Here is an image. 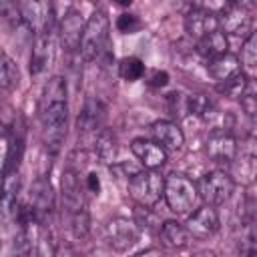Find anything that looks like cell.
Wrapping results in <instances>:
<instances>
[{
    "instance_id": "4fadbf2b",
    "label": "cell",
    "mask_w": 257,
    "mask_h": 257,
    "mask_svg": "<svg viewBox=\"0 0 257 257\" xmlns=\"http://www.w3.org/2000/svg\"><path fill=\"white\" fill-rule=\"evenodd\" d=\"M106 118V104L98 96H88L78 112L76 128L78 135H96Z\"/></svg>"
},
{
    "instance_id": "f35d334b",
    "label": "cell",
    "mask_w": 257,
    "mask_h": 257,
    "mask_svg": "<svg viewBox=\"0 0 257 257\" xmlns=\"http://www.w3.org/2000/svg\"><path fill=\"white\" fill-rule=\"evenodd\" d=\"M26 257H40V253H38V245H36V247H34V249H32V251H30Z\"/></svg>"
},
{
    "instance_id": "8992f818",
    "label": "cell",
    "mask_w": 257,
    "mask_h": 257,
    "mask_svg": "<svg viewBox=\"0 0 257 257\" xmlns=\"http://www.w3.org/2000/svg\"><path fill=\"white\" fill-rule=\"evenodd\" d=\"M197 191H199V197L209 207H217L231 199V195L235 191V181L225 171H211L201 177Z\"/></svg>"
},
{
    "instance_id": "d590c367",
    "label": "cell",
    "mask_w": 257,
    "mask_h": 257,
    "mask_svg": "<svg viewBox=\"0 0 257 257\" xmlns=\"http://www.w3.org/2000/svg\"><path fill=\"white\" fill-rule=\"evenodd\" d=\"M135 257H165V253L157 247H151V249H145V251H139Z\"/></svg>"
},
{
    "instance_id": "9a60e30c",
    "label": "cell",
    "mask_w": 257,
    "mask_h": 257,
    "mask_svg": "<svg viewBox=\"0 0 257 257\" xmlns=\"http://www.w3.org/2000/svg\"><path fill=\"white\" fill-rule=\"evenodd\" d=\"M187 231L191 237H197V239H209L211 235L217 233L219 229V215L215 211V207H201L197 209L185 223Z\"/></svg>"
},
{
    "instance_id": "4dcf8cb0",
    "label": "cell",
    "mask_w": 257,
    "mask_h": 257,
    "mask_svg": "<svg viewBox=\"0 0 257 257\" xmlns=\"http://www.w3.org/2000/svg\"><path fill=\"white\" fill-rule=\"evenodd\" d=\"M239 98H241V106H243V110L247 112V116H249V118H255V112H257V92H255V82H253V78H249L247 88L243 90V94H241Z\"/></svg>"
},
{
    "instance_id": "6da1fadb",
    "label": "cell",
    "mask_w": 257,
    "mask_h": 257,
    "mask_svg": "<svg viewBox=\"0 0 257 257\" xmlns=\"http://www.w3.org/2000/svg\"><path fill=\"white\" fill-rule=\"evenodd\" d=\"M38 118L46 149L48 153L56 155L66 137V118H68L66 80L62 76H52L46 80L38 102Z\"/></svg>"
},
{
    "instance_id": "30bf717a",
    "label": "cell",
    "mask_w": 257,
    "mask_h": 257,
    "mask_svg": "<svg viewBox=\"0 0 257 257\" xmlns=\"http://www.w3.org/2000/svg\"><path fill=\"white\" fill-rule=\"evenodd\" d=\"M24 149H26V122L22 114H16V120L8 133V151L4 159V171H2L4 177L18 173V167L24 157Z\"/></svg>"
},
{
    "instance_id": "e575fe53",
    "label": "cell",
    "mask_w": 257,
    "mask_h": 257,
    "mask_svg": "<svg viewBox=\"0 0 257 257\" xmlns=\"http://www.w3.org/2000/svg\"><path fill=\"white\" fill-rule=\"evenodd\" d=\"M52 257H74V251H72V247H70V245L58 243V245H56V249H54V253H52Z\"/></svg>"
},
{
    "instance_id": "9c48e42d",
    "label": "cell",
    "mask_w": 257,
    "mask_h": 257,
    "mask_svg": "<svg viewBox=\"0 0 257 257\" xmlns=\"http://www.w3.org/2000/svg\"><path fill=\"white\" fill-rule=\"evenodd\" d=\"M251 4H241V2H231L223 8L221 16H217V22L223 26V32L233 34V36H249L251 24H253V16L249 12Z\"/></svg>"
},
{
    "instance_id": "e0dca14e",
    "label": "cell",
    "mask_w": 257,
    "mask_h": 257,
    "mask_svg": "<svg viewBox=\"0 0 257 257\" xmlns=\"http://www.w3.org/2000/svg\"><path fill=\"white\" fill-rule=\"evenodd\" d=\"M217 26H219L217 16L209 10H205V8H199V6L191 8L185 16V32H187V36H191L195 40H199V38L207 36L209 32L217 30Z\"/></svg>"
},
{
    "instance_id": "d6a6232c",
    "label": "cell",
    "mask_w": 257,
    "mask_h": 257,
    "mask_svg": "<svg viewBox=\"0 0 257 257\" xmlns=\"http://www.w3.org/2000/svg\"><path fill=\"white\" fill-rule=\"evenodd\" d=\"M167 82H169V74H167L165 70H155V72L151 74V78H149V84L155 86V88L167 86Z\"/></svg>"
},
{
    "instance_id": "cb8c5ba5",
    "label": "cell",
    "mask_w": 257,
    "mask_h": 257,
    "mask_svg": "<svg viewBox=\"0 0 257 257\" xmlns=\"http://www.w3.org/2000/svg\"><path fill=\"white\" fill-rule=\"evenodd\" d=\"M133 221H135V225L139 227V231L157 233V231H161V227H163L161 217H159L153 209H149V207H141V205H137V207H135Z\"/></svg>"
},
{
    "instance_id": "ffe728a7",
    "label": "cell",
    "mask_w": 257,
    "mask_h": 257,
    "mask_svg": "<svg viewBox=\"0 0 257 257\" xmlns=\"http://www.w3.org/2000/svg\"><path fill=\"white\" fill-rule=\"evenodd\" d=\"M207 72H209L219 84H223V82H227L229 78H233L235 74L241 72V64H239V58H237L235 54L225 52V54H221V56H217V58L207 60Z\"/></svg>"
},
{
    "instance_id": "836d02e7",
    "label": "cell",
    "mask_w": 257,
    "mask_h": 257,
    "mask_svg": "<svg viewBox=\"0 0 257 257\" xmlns=\"http://www.w3.org/2000/svg\"><path fill=\"white\" fill-rule=\"evenodd\" d=\"M84 187H86L90 193L98 195V193H100V179H98V175H96V173H88V175L84 177Z\"/></svg>"
},
{
    "instance_id": "603a6c76",
    "label": "cell",
    "mask_w": 257,
    "mask_h": 257,
    "mask_svg": "<svg viewBox=\"0 0 257 257\" xmlns=\"http://www.w3.org/2000/svg\"><path fill=\"white\" fill-rule=\"evenodd\" d=\"M159 233H161L163 241H165L169 247H175V249H183V247H187L189 241H191V235H189L187 227L181 225V223H177V221H165Z\"/></svg>"
},
{
    "instance_id": "484cf974",
    "label": "cell",
    "mask_w": 257,
    "mask_h": 257,
    "mask_svg": "<svg viewBox=\"0 0 257 257\" xmlns=\"http://www.w3.org/2000/svg\"><path fill=\"white\" fill-rule=\"evenodd\" d=\"M18 80H20V72L16 62L4 50H0V86L10 90L18 84Z\"/></svg>"
},
{
    "instance_id": "1f68e13d",
    "label": "cell",
    "mask_w": 257,
    "mask_h": 257,
    "mask_svg": "<svg viewBox=\"0 0 257 257\" xmlns=\"http://www.w3.org/2000/svg\"><path fill=\"white\" fill-rule=\"evenodd\" d=\"M116 28L122 34H135V32H139L143 28V22L135 14H120L116 18Z\"/></svg>"
},
{
    "instance_id": "44dd1931",
    "label": "cell",
    "mask_w": 257,
    "mask_h": 257,
    "mask_svg": "<svg viewBox=\"0 0 257 257\" xmlns=\"http://www.w3.org/2000/svg\"><path fill=\"white\" fill-rule=\"evenodd\" d=\"M227 46H229L227 44V38H225V34L221 30H213L207 36H203V38L197 40V52L201 56H205L207 60L225 54L227 52Z\"/></svg>"
},
{
    "instance_id": "52a82bcc",
    "label": "cell",
    "mask_w": 257,
    "mask_h": 257,
    "mask_svg": "<svg viewBox=\"0 0 257 257\" xmlns=\"http://www.w3.org/2000/svg\"><path fill=\"white\" fill-rule=\"evenodd\" d=\"M34 213L36 225L42 227H50V219L54 213V189L48 177H38L32 187H30V195L26 201Z\"/></svg>"
},
{
    "instance_id": "4316f807",
    "label": "cell",
    "mask_w": 257,
    "mask_h": 257,
    "mask_svg": "<svg viewBox=\"0 0 257 257\" xmlns=\"http://www.w3.org/2000/svg\"><path fill=\"white\" fill-rule=\"evenodd\" d=\"M68 229H70L74 239H84L88 235V231H90V215H88L86 207L68 215Z\"/></svg>"
},
{
    "instance_id": "7a4b0ae2",
    "label": "cell",
    "mask_w": 257,
    "mask_h": 257,
    "mask_svg": "<svg viewBox=\"0 0 257 257\" xmlns=\"http://www.w3.org/2000/svg\"><path fill=\"white\" fill-rule=\"evenodd\" d=\"M44 8L46 12L42 14V24L34 36L32 54H30V74L34 78L44 76L46 70L52 66L54 52H56V40H58V22L54 16V8L50 4Z\"/></svg>"
},
{
    "instance_id": "5b68a950",
    "label": "cell",
    "mask_w": 257,
    "mask_h": 257,
    "mask_svg": "<svg viewBox=\"0 0 257 257\" xmlns=\"http://www.w3.org/2000/svg\"><path fill=\"white\" fill-rule=\"evenodd\" d=\"M126 185H128V195L137 201V205L151 209L163 197L165 179L153 169H141L139 173H135L128 179Z\"/></svg>"
},
{
    "instance_id": "2e32d148",
    "label": "cell",
    "mask_w": 257,
    "mask_h": 257,
    "mask_svg": "<svg viewBox=\"0 0 257 257\" xmlns=\"http://www.w3.org/2000/svg\"><path fill=\"white\" fill-rule=\"evenodd\" d=\"M151 135H153V143H157L165 153H177L183 143H185V135L179 128V124L171 122V120H157L151 124Z\"/></svg>"
},
{
    "instance_id": "3957f363",
    "label": "cell",
    "mask_w": 257,
    "mask_h": 257,
    "mask_svg": "<svg viewBox=\"0 0 257 257\" xmlns=\"http://www.w3.org/2000/svg\"><path fill=\"white\" fill-rule=\"evenodd\" d=\"M108 16L102 10H94L84 22L82 38H80V56L86 62L98 60L108 52Z\"/></svg>"
},
{
    "instance_id": "ba28073f",
    "label": "cell",
    "mask_w": 257,
    "mask_h": 257,
    "mask_svg": "<svg viewBox=\"0 0 257 257\" xmlns=\"http://www.w3.org/2000/svg\"><path fill=\"white\" fill-rule=\"evenodd\" d=\"M139 233L141 231L135 225V221L126 219V217H114L104 227V239H106L108 247L118 251V253L133 249L139 241Z\"/></svg>"
},
{
    "instance_id": "d6986e66",
    "label": "cell",
    "mask_w": 257,
    "mask_h": 257,
    "mask_svg": "<svg viewBox=\"0 0 257 257\" xmlns=\"http://www.w3.org/2000/svg\"><path fill=\"white\" fill-rule=\"evenodd\" d=\"M131 151L141 161V165L145 169H153L155 171L157 167L165 165V161H167V153L157 143L147 141V139H135L131 143Z\"/></svg>"
},
{
    "instance_id": "7402d4cb",
    "label": "cell",
    "mask_w": 257,
    "mask_h": 257,
    "mask_svg": "<svg viewBox=\"0 0 257 257\" xmlns=\"http://www.w3.org/2000/svg\"><path fill=\"white\" fill-rule=\"evenodd\" d=\"M94 153H96L98 161L112 165V163L116 161V155H118V141H116L114 133H110L108 128H100V131L96 133Z\"/></svg>"
},
{
    "instance_id": "7c38bea8",
    "label": "cell",
    "mask_w": 257,
    "mask_h": 257,
    "mask_svg": "<svg viewBox=\"0 0 257 257\" xmlns=\"http://www.w3.org/2000/svg\"><path fill=\"white\" fill-rule=\"evenodd\" d=\"M60 195H62V209L66 211V215L86 207V203H84V187L80 185V173L78 171H74L70 167H66L62 171Z\"/></svg>"
},
{
    "instance_id": "8fae6325",
    "label": "cell",
    "mask_w": 257,
    "mask_h": 257,
    "mask_svg": "<svg viewBox=\"0 0 257 257\" xmlns=\"http://www.w3.org/2000/svg\"><path fill=\"white\" fill-rule=\"evenodd\" d=\"M205 153L213 163L233 165L237 159V141L229 131H213L205 141Z\"/></svg>"
},
{
    "instance_id": "277c9868",
    "label": "cell",
    "mask_w": 257,
    "mask_h": 257,
    "mask_svg": "<svg viewBox=\"0 0 257 257\" xmlns=\"http://www.w3.org/2000/svg\"><path fill=\"white\" fill-rule=\"evenodd\" d=\"M163 197H165V201L173 213L191 215L193 209L197 207L199 191H197V185L189 177H185L183 173H171L165 179Z\"/></svg>"
},
{
    "instance_id": "f546056e",
    "label": "cell",
    "mask_w": 257,
    "mask_h": 257,
    "mask_svg": "<svg viewBox=\"0 0 257 257\" xmlns=\"http://www.w3.org/2000/svg\"><path fill=\"white\" fill-rule=\"evenodd\" d=\"M241 58L247 68H251V70L255 68V64H257V34L255 32H251L245 38L243 48H241Z\"/></svg>"
},
{
    "instance_id": "5bb4252c",
    "label": "cell",
    "mask_w": 257,
    "mask_h": 257,
    "mask_svg": "<svg viewBox=\"0 0 257 257\" xmlns=\"http://www.w3.org/2000/svg\"><path fill=\"white\" fill-rule=\"evenodd\" d=\"M82 30H84V20H82L80 12L70 8L58 22V40L66 52H74L80 48Z\"/></svg>"
},
{
    "instance_id": "8d00e7d4",
    "label": "cell",
    "mask_w": 257,
    "mask_h": 257,
    "mask_svg": "<svg viewBox=\"0 0 257 257\" xmlns=\"http://www.w3.org/2000/svg\"><path fill=\"white\" fill-rule=\"evenodd\" d=\"M8 133H10V128L4 124V122H0V139H4V137H8Z\"/></svg>"
},
{
    "instance_id": "d4e9b609",
    "label": "cell",
    "mask_w": 257,
    "mask_h": 257,
    "mask_svg": "<svg viewBox=\"0 0 257 257\" xmlns=\"http://www.w3.org/2000/svg\"><path fill=\"white\" fill-rule=\"evenodd\" d=\"M0 24L16 30V28H24L22 22V8L18 2L12 0H0Z\"/></svg>"
},
{
    "instance_id": "f1b7e54d",
    "label": "cell",
    "mask_w": 257,
    "mask_h": 257,
    "mask_svg": "<svg viewBox=\"0 0 257 257\" xmlns=\"http://www.w3.org/2000/svg\"><path fill=\"white\" fill-rule=\"evenodd\" d=\"M247 82H249V78H247V76H245V72L241 70L239 74H235V76H233V78H229L227 82L219 84V86H217V90H219L221 94H225V96L239 98V96L243 94V90L247 88Z\"/></svg>"
},
{
    "instance_id": "ac0fdd59",
    "label": "cell",
    "mask_w": 257,
    "mask_h": 257,
    "mask_svg": "<svg viewBox=\"0 0 257 257\" xmlns=\"http://www.w3.org/2000/svg\"><path fill=\"white\" fill-rule=\"evenodd\" d=\"M18 193H20V177H18V173L6 175L4 183H2V191H0V217L16 219V213H18V207H20Z\"/></svg>"
},
{
    "instance_id": "83f0119b",
    "label": "cell",
    "mask_w": 257,
    "mask_h": 257,
    "mask_svg": "<svg viewBox=\"0 0 257 257\" xmlns=\"http://www.w3.org/2000/svg\"><path fill=\"white\" fill-rule=\"evenodd\" d=\"M118 72H120V76H122L124 80L133 82V80H139V78L145 74V64H143L137 56H126V58L120 60Z\"/></svg>"
},
{
    "instance_id": "74e56055",
    "label": "cell",
    "mask_w": 257,
    "mask_h": 257,
    "mask_svg": "<svg viewBox=\"0 0 257 257\" xmlns=\"http://www.w3.org/2000/svg\"><path fill=\"white\" fill-rule=\"evenodd\" d=\"M193 257H217L213 251H199V253H195Z\"/></svg>"
}]
</instances>
